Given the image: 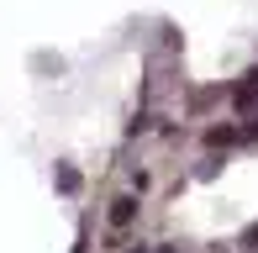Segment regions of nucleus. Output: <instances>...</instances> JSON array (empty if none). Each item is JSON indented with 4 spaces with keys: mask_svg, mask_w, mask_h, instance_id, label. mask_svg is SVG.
<instances>
[{
    "mask_svg": "<svg viewBox=\"0 0 258 253\" xmlns=\"http://www.w3.org/2000/svg\"><path fill=\"white\" fill-rule=\"evenodd\" d=\"M132 216H137V201H132V195L111 201V227H132Z\"/></svg>",
    "mask_w": 258,
    "mask_h": 253,
    "instance_id": "obj_1",
    "label": "nucleus"
},
{
    "mask_svg": "<svg viewBox=\"0 0 258 253\" xmlns=\"http://www.w3.org/2000/svg\"><path fill=\"white\" fill-rule=\"evenodd\" d=\"M253 100H258V69H253V74L237 85V106H253Z\"/></svg>",
    "mask_w": 258,
    "mask_h": 253,
    "instance_id": "obj_2",
    "label": "nucleus"
},
{
    "mask_svg": "<svg viewBox=\"0 0 258 253\" xmlns=\"http://www.w3.org/2000/svg\"><path fill=\"white\" fill-rule=\"evenodd\" d=\"M232 137H237L232 126H211V132H206V143H232Z\"/></svg>",
    "mask_w": 258,
    "mask_h": 253,
    "instance_id": "obj_3",
    "label": "nucleus"
},
{
    "mask_svg": "<svg viewBox=\"0 0 258 253\" xmlns=\"http://www.w3.org/2000/svg\"><path fill=\"white\" fill-rule=\"evenodd\" d=\"M158 253H174V248H158Z\"/></svg>",
    "mask_w": 258,
    "mask_h": 253,
    "instance_id": "obj_4",
    "label": "nucleus"
}]
</instances>
